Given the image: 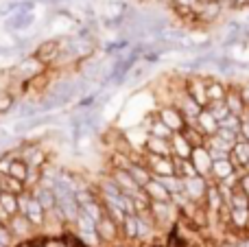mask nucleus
<instances>
[{
	"label": "nucleus",
	"instance_id": "obj_1",
	"mask_svg": "<svg viewBox=\"0 0 249 247\" xmlns=\"http://www.w3.org/2000/svg\"><path fill=\"white\" fill-rule=\"evenodd\" d=\"M20 214H24V217L29 219V221L37 228V230H44V226H46L48 212L42 208V206H39V201L35 199L29 191H26L24 195H20Z\"/></svg>",
	"mask_w": 249,
	"mask_h": 247
},
{
	"label": "nucleus",
	"instance_id": "obj_2",
	"mask_svg": "<svg viewBox=\"0 0 249 247\" xmlns=\"http://www.w3.org/2000/svg\"><path fill=\"white\" fill-rule=\"evenodd\" d=\"M59 53H61V37H55V39L39 42L37 48L33 51V57L39 64L46 66V68H55L57 59H59Z\"/></svg>",
	"mask_w": 249,
	"mask_h": 247
},
{
	"label": "nucleus",
	"instance_id": "obj_3",
	"mask_svg": "<svg viewBox=\"0 0 249 247\" xmlns=\"http://www.w3.org/2000/svg\"><path fill=\"white\" fill-rule=\"evenodd\" d=\"M186 94L190 96L193 101H197L201 107H208V77L206 74H188L186 77Z\"/></svg>",
	"mask_w": 249,
	"mask_h": 247
},
{
	"label": "nucleus",
	"instance_id": "obj_4",
	"mask_svg": "<svg viewBox=\"0 0 249 247\" xmlns=\"http://www.w3.org/2000/svg\"><path fill=\"white\" fill-rule=\"evenodd\" d=\"M142 160H144L146 169L151 171V175H153V177H171V175H177L173 158L153 156V153H142Z\"/></svg>",
	"mask_w": 249,
	"mask_h": 247
},
{
	"label": "nucleus",
	"instance_id": "obj_5",
	"mask_svg": "<svg viewBox=\"0 0 249 247\" xmlns=\"http://www.w3.org/2000/svg\"><path fill=\"white\" fill-rule=\"evenodd\" d=\"M155 114H158V118L168 127V129L173 131V134H179V131L186 127V118H184V114H181L173 103H164V105H160V107L155 109Z\"/></svg>",
	"mask_w": 249,
	"mask_h": 247
},
{
	"label": "nucleus",
	"instance_id": "obj_6",
	"mask_svg": "<svg viewBox=\"0 0 249 247\" xmlns=\"http://www.w3.org/2000/svg\"><path fill=\"white\" fill-rule=\"evenodd\" d=\"M44 70H48L44 64H39L37 59H35L33 55H29V57H22L20 61H18L16 66H13V70H11V79H18V81H29V79H33L35 74H39V72H44Z\"/></svg>",
	"mask_w": 249,
	"mask_h": 247
},
{
	"label": "nucleus",
	"instance_id": "obj_7",
	"mask_svg": "<svg viewBox=\"0 0 249 247\" xmlns=\"http://www.w3.org/2000/svg\"><path fill=\"white\" fill-rule=\"evenodd\" d=\"M7 228H9V232H11V236L16 239V243H18V241L33 239V236L39 232L37 228H35L33 223L24 217V214H16V217H11L7 221Z\"/></svg>",
	"mask_w": 249,
	"mask_h": 247
},
{
	"label": "nucleus",
	"instance_id": "obj_8",
	"mask_svg": "<svg viewBox=\"0 0 249 247\" xmlns=\"http://www.w3.org/2000/svg\"><path fill=\"white\" fill-rule=\"evenodd\" d=\"M96 234H99L101 245H116L123 239L121 226L112 217H105L101 223H96Z\"/></svg>",
	"mask_w": 249,
	"mask_h": 247
},
{
	"label": "nucleus",
	"instance_id": "obj_9",
	"mask_svg": "<svg viewBox=\"0 0 249 247\" xmlns=\"http://www.w3.org/2000/svg\"><path fill=\"white\" fill-rule=\"evenodd\" d=\"M208 186H210V179L206 177H190V179H184V195L188 197L193 204H203L206 199V193H208Z\"/></svg>",
	"mask_w": 249,
	"mask_h": 247
},
{
	"label": "nucleus",
	"instance_id": "obj_10",
	"mask_svg": "<svg viewBox=\"0 0 249 247\" xmlns=\"http://www.w3.org/2000/svg\"><path fill=\"white\" fill-rule=\"evenodd\" d=\"M109 177L118 184V188H121L127 197H136L142 193V188L138 186V182L131 177V173H129L127 169H112L109 171Z\"/></svg>",
	"mask_w": 249,
	"mask_h": 247
},
{
	"label": "nucleus",
	"instance_id": "obj_11",
	"mask_svg": "<svg viewBox=\"0 0 249 247\" xmlns=\"http://www.w3.org/2000/svg\"><path fill=\"white\" fill-rule=\"evenodd\" d=\"M190 162H193V166H195V171H197L199 177H206V179L212 177V164H214V162H212V156L206 147L193 149Z\"/></svg>",
	"mask_w": 249,
	"mask_h": 247
},
{
	"label": "nucleus",
	"instance_id": "obj_12",
	"mask_svg": "<svg viewBox=\"0 0 249 247\" xmlns=\"http://www.w3.org/2000/svg\"><path fill=\"white\" fill-rule=\"evenodd\" d=\"M223 4L216 2V0H210V2H199L197 9H195V18H197V22H201V24H212V22H216L221 16H223Z\"/></svg>",
	"mask_w": 249,
	"mask_h": 247
},
{
	"label": "nucleus",
	"instance_id": "obj_13",
	"mask_svg": "<svg viewBox=\"0 0 249 247\" xmlns=\"http://www.w3.org/2000/svg\"><path fill=\"white\" fill-rule=\"evenodd\" d=\"M51 86H53V79H51V74H48V70H44V72L35 74L33 79L22 83L20 94H46V92L51 90Z\"/></svg>",
	"mask_w": 249,
	"mask_h": 247
},
{
	"label": "nucleus",
	"instance_id": "obj_14",
	"mask_svg": "<svg viewBox=\"0 0 249 247\" xmlns=\"http://www.w3.org/2000/svg\"><path fill=\"white\" fill-rule=\"evenodd\" d=\"M188 125H195L206 138H212V136H216V131H219V121H216L206 107L199 112V116L195 118V123H188Z\"/></svg>",
	"mask_w": 249,
	"mask_h": 247
},
{
	"label": "nucleus",
	"instance_id": "obj_15",
	"mask_svg": "<svg viewBox=\"0 0 249 247\" xmlns=\"http://www.w3.org/2000/svg\"><path fill=\"white\" fill-rule=\"evenodd\" d=\"M129 173H131V177L136 179L138 182V186L140 188H144L146 184L151 182V179H153V175H151V171L146 169V164H144V160H142V156L138 158L136 153H133L131 156V164H129Z\"/></svg>",
	"mask_w": 249,
	"mask_h": 247
},
{
	"label": "nucleus",
	"instance_id": "obj_16",
	"mask_svg": "<svg viewBox=\"0 0 249 247\" xmlns=\"http://www.w3.org/2000/svg\"><path fill=\"white\" fill-rule=\"evenodd\" d=\"M20 214V197L13 195V193H0V217L7 223L11 217Z\"/></svg>",
	"mask_w": 249,
	"mask_h": 247
},
{
	"label": "nucleus",
	"instance_id": "obj_17",
	"mask_svg": "<svg viewBox=\"0 0 249 247\" xmlns=\"http://www.w3.org/2000/svg\"><path fill=\"white\" fill-rule=\"evenodd\" d=\"M225 105H228L230 114H236V116H241V118L247 114V105H245V101H243L241 92H238V83H232V86H228Z\"/></svg>",
	"mask_w": 249,
	"mask_h": 247
},
{
	"label": "nucleus",
	"instance_id": "obj_18",
	"mask_svg": "<svg viewBox=\"0 0 249 247\" xmlns=\"http://www.w3.org/2000/svg\"><path fill=\"white\" fill-rule=\"evenodd\" d=\"M203 206H206V210H208V214H210V217H214V214L219 217L221 210L225 208V201H223V197H221V193H219V188H216L214 182H210V186H208Z\"/></svg>",
	"mask_w": 249,
	"mask_h": 247
},
{
	"label": "nucleus",
	"instance_id": "obj_19",
	"mask_svg": "<svg viewBox=\"0 0 249 247\" xmlns=\"http://www.w3.org/2000/svg\"><path fill=\"white\" fill-rule=\"evenodd\" d=\"M35 22L33 13H13L4 20V31L7 33H20V31H26L31 24Z\"/></svg>",
	"mask_w": 249,
	"mask_h": 247
},
{
	"label": "nucleus",
	"instance_id": "obj_20",
	"mask_svg": "<svg viewBox=\"0 0 249 247\" xmlns=\"http://www.w3.org/2000/svg\"><path fill=\"white\" fill-rule=\"evenodd\" d=\"M144 153H153V156H162V158H173L171 140L155 138V136H146L144 138Z\"/></svg>",
	"mask_w": 249,
	"mask_h": 247
},
{
	"label": "nucleus",
	"instance_id": "obj_21",
	"mask_svg": "<svg viewBox=\"0 0 249 247\" xmlns=\"http://www.w3.org/2000/svg\"><path fill=\"white\" fill-rule=\"evenodd\" d=\"M31 195L35 197V199L39 201V206H42L46 212H53L57 206V195L55 191H53L51 186H44V184H39V186H35L33 191H31Z\"/></svg>",
	"mask_w": 249,
	"mask_h": 247
},
{
	"label": "nucleus",
	"instance_id": "obj_22",
	"mask_svg": "<svg viewBox=\"0 0 249 247\" xmlns=\"http://www.w3.org/2000/svg\"><path fill=\"white\" fill-rule=\"evenodd\" d=\"M171 149L173 158H179V160H190V156H193V144L184 138V134H173Z\"/></svg>",
	"mask_w": 249,
	"mask_h": 247
},
{
	"label": "nucleus",
	"instance_id": "obj_23",
	"mask_svg": "<svg viewBox=\"0 0 249 247\" xmlns=\"http://www.w3.org/2000/svg\"><path fill=\"white\" fill-rule=\"evenodd\" d=\"M142 191H144V195L149 197L151 201H171V193H168L166 188H164V184L160 182L158 177L151 179V182L146 184V186L142 188Z\"/></svg>",
	"mask_w": 249,
	"mask_h": 247
},
{
	"label": "nucleus",
	"instance_id": "obj_24",
	"mask_svg": "<svg viewBox=\"0 0 249 247\" xmlns=\"http://www.w3.org/2000/svg\"><path fill=\"white\" fill-rule=\"evenodd\" d=\"M238 171L234 169V164L230 162V158L228 160H221V162H214L212 164V177H210V182H225L228 177H232V175H236ZM241 175V173H238Z\"/></svg>",
	"mask_w": 249,
	"mask_h": 247
},
{
	"label": "nucleus",
	"instance_id": "obj_25",
	"mask_svg": "<svg viewBox=\"0 0 249 247\" xmlns=\"http://www.w3.org/2000/svg\"><path fill=\"white\" fill-rule=\"evenodd\" d=\"M39 103L35 101H18L16 105V118L18 121H29V118H35L39 116Z\"/></svg>",
	"mask_w": 249,
	"mask_h": 247
},
{
	"label": "nucleus",
	"instance_id": "obj_26",
	"mask_svg": "<svg viewBox=\"0 0 249 247\" xmlns=\"http://www.w3.org/2000/svg\"><path fill=\"white\" fill-rule=\"evenodd\" d=\"M123 241L127 243H138V214H127L121 226Z\"/></svg>",
	"mask_w": 249,
	"mask_h": 247
},
{
	"label": "nucleus",
	"instance_id": "obj_27",
	"mask_svg": "<svg viewBox=\"0 0 249 247\" xmlns=\"http://www.w3.org/2000/svg\"><path fill=\"white\" fill-rule=\"evenodd\" d=\"M228 223L234 228V230H241V232L249 230V210L230 208V212H228Z\"/></svg>",
	"mask_w": 249,
	"mask_h": 247
},
{
	"label": "nucleus",
	"instance_id": "obj_28",
	"mask_svg": "<svg viewBox=\"0 0 249 247\" xmlns=\"http://www.w3.org/2000/svg\"><path fill=\"white\" fill-rule=\"evenodd\" d=\"M51 123H55V116H35V118H29V121H20L13 127V131H16V134H24V131L37 129V127L51 125Z\"/></svg>",
	"mask_w": 249,
	"mask_h": 247
},
{
	"label": "nucleus",
	"instance_id": "obj_29",
	"mask_svg": "<svg viewBox=\"0 0 249 247\" xmlns=\"http://www.w3.org/2000/svg\"><path fill=\"white\" fill-rule=\"evenodd\" d=\"M228 96V86L219 79H210L208 77V101L214 103V101H225Z\"/></svg>",
	"mask_w": 249,
	"mask_h": 247
},
{
	"label": "nucleus",
	"instance_id": "obj_30",
	"mask_svg": "<svg viewBox=\"0 0 249 247\" xmlns=\"http://www.w3.org/2000/svg\"><path fill=\"white\" fill-rule=\"evenodd\" d=\"M81 210H83V212H86L94 223H101L105 217H107V212H105V206H103V201H101V197H99V199H94V201H90V204L81 206Z\"/></svg>",
	"mask_w": 249,
	"mask_h": 247
},
{
	"label": "nucleus",
	"instance_id": "obj_31",
	"mask_svg": "<svg viewBox=\"0 0 249 247\" xmlns=\"http://www.w3.org/2000/svg\"><path fill=\"white\" fill-rule=\"evenodd\" d=\"M179 134H184V138L188 140L190 144H193V149H197V147H206V140H208V138H206V136H203L195 125H188V123H186V127L179 131Z\"/></svg>",
	"mask_w": 249,
	"mask_h": 247
},
{
	"label": "nucleus",
	"instance_id": "obj_32",
	"mask_svg": "<svg viewBox=\"0 0 249 247\" xmlns=\"http://www.w3.org/2000/svg\"><path fill=\"white\" fill-rule=\"evenodd\" d=\"M39 103V112H53V109H57V107H64V103H61V99L55 94V92H51L48 90L46 94H42V99L37 101Z\"/></svg>",
	"mask_w": 249,
	"mask_h": 247
},
{
	"label": "nucleus",
	"instance_id": "obj_33",
	"mask_svg": "<svg viewBox=\"0 0 249 247\" xmlns=\"http://www.w3.org/2000/svg\"><path fill=\"white\" fill-rule=\"evenodd\" d=\"M16 105H18V96H16V92H11L9 88L0 90V116L9 114L13 107H16Z\"/></svg>",
	"mask_w": 249,
	"mask_h": 247
},
{
	"label": "nucleus",
	"instance_id": "obj_34",
	"mask_svg": "<svg viewBox=\"0 0 249 247\" xmlns=\"http://www.w3.org/2000/svg\"><path fill=\"white\" fill-rule=\"evenodd\" d=\"M0 184H2V191L4 193H13V195H18V197L26 193L24 182H20V179H13V177H9V175H2V177H0Z\"/></svg>",
	"mask_w": 249,
	"mask_h": 247
},
{
	"label": "nucleus",
	"instance_id": "obj_35",
	"mask_svg": "<svg viewBox=\"0 0 249 247\" xmlns=\"http://www.w3.org/2000/svg\"><path fill=\"white\" fill-rule=\"evenodd\" d=\"M206 149H208V151H219V153H228V156H230V153H232V149H234V144L221 140L219 136H212V138L206 140Z\"/></svg>",
	"mask_w": 249,
	"mask_h": 247
},
{
	"label": "nucleus",
	"instance_id": "obj_36",
	"mask_svg": "<svg viewBox=\"0 0 249 247\" xmlns=\"http://www.w3.org/2000/svg\"><path fill=\"white\" fill-rule=\"evenodd\" d=\"M26 173H29V166L24 164L22 160H18V158H13L11 160V166H9V177L13 179H20V182H24L26 179Z\"/></svg>",
	"mask_w": 249,
	"mask_h": 247
},
{
	"label": "nucleus",
	"instance_id": "obj_37",
	"mask_svg": "<svg viewBox=\"0 0 249 247\" xmlns=\"http://www.w3.org/2000/svg\"><path fill=\"white\" fill-rule=\"evenodd\" d=\"M206 109H208V112H210L219 123L225 121V118L230 116V109H228V105H225V101H214V103H208Z\"/></svg>",
	"mask_w": 249,
	"mask_h": 247
},
{
	"label": "nucleus",
	"instance_id": "obj_38",
	"mask_svg": "<svg viewBox=\"0 0 249 247\" xmlns=\"http://www.w3.org/2000/svg\"><path fill=\"white\" fill-rule=\"evenodd\" d=\"M48 164V151L42 147L35 149V153L31 156V160L26 162V166H33V169H44Z\"/></svg>",
	"mask_w": 249,
	"mask_h": 247
},
{
	"label": "nucleus",
	"instance_id": "obj_39",
	"mask_svg": "<svg viewBox=\"0 0 249 247\" xmlns=\"http://www.w3.org/2000/svg\"><path fill=\"white\" fill-rule=\"evenodd\" d=\"M241 125H243V118L236 116V114H230L225 121L219 123L221 129H230V131H234V134H238V136H241Z\"/></svg>",
	"mask_w": 249,
	"mask_h": 247
},
{
	"label": "nucleus",
	"instance_id": "obj_40",
	"mask_svg": "<svg viewBox=\"0 0 249 247\" xmlns=\"http://www.w3.org/2000/svg\"><path fill=\"white\" fill-rule=\"evenodd\" d=\"M230 208L249 210V197L241 191V188H236V191H234V197H232V201H230Z\"/></svg>",
	"mask_w": 249,
	"mask_h": 247
},
{
	"label": "nucleus",
	"instance_id": "obj_41",
	"mask_svg": "<svg viewBox=\"0 0 249 247\" xmlns=\"http://www.w3.org/2000/svg\"><path fill=\"white\" fill-rule=\"evenodd\" d=\"M16 243V239L11 236V232H9L7 226H0V247H13Z\"/></svg>",
	"mask_w": 249,
	"mask_h": 247
},
{
	"label": "nucleus",
	"instance_id": "obj_42",
	"mask_svg": "<svg viewBox=\"0 0 249 247\" xmlns=\"http://www.w3.org/2000/svg\"><path fill=\"white\" fill-rule=\"evenodd\" d=\"M13 13H18V0H9V2H4L0 7V18H4V20L9 16H13Z\"/></svg>",
	"mask_w": 249,
	"mask_h": 247
},
{
	"label": "nucleus",
	"instance_id": "obj_43",
	"mask_svg": "<svg viewBox=\"0 0 249 247\" xmlns=\"http://www.w3.org/2000/svg\"><path fill=\"white\" fill-rule=\"evenodd\" d=\"M94 103H96V94H88V96H83V99L77 103V109H79V112L94 109Z\"/></svg>",
	"mask_w": 249,
	"mask_h": 247
},
{
	"label": "nucleus",
	"instance_id": "obj_44",
	"mask_svg": "<svg viewBox=\"0 0 249 247\" xmlns=\"http://www.w3.org/2000/svg\"><path fill=\"white\" fill-rule=\"evenodd\" d=\"M199 0H171V7H179V9H197Z\"/></svg>",
	"mask_w": 249,
	"mask_h": 247
},
{
	"label": "nucleus",
	"instance_id": "obj_45",
	"mask_svg": "<svg viewBox=\"0 0 249 247\" xmlns=\"http://www.w3.org/2000/svg\"><path fill=\"white\" fill-rule=\"evenodd\" d=\"M238 188L249 197V173H241V177H238Z\"/></svg>",
	"mask_w": 249,
	"mask_h": 247
},
{
	"label": "nucleus",
	"instance_id": "obj_46",
	"mask_svg": "<svg viewBox=\"0 0 249 247\" xmlns=\"http://www.w3.org/2000/svg\"><path fill=\"white\" fill-rule=\"evenodd\" d=\"M238 92H241L243 101H245V105L249 107V81H245V83H238Z\"/></svg>",
	"mask_w": 249,
	"mask_h": 247
},
{
	"label": "nucleus",
	"instance_id": "obj_47",
	"mask_svg": "<svg viewBox=\"0 0 249 247\" xmlns=\"http://www.w3.org/2000/svg\"><path fill=\"white\" fill-rule=\"evenodd\" d=\"M241 140L249 142V121H247V118H243V125H241Z\"/></svg>",
	"mask_w": 249,
	"mask_h": 247
},
{
	"label": "nucleus",
	"instance_id": "obj_48",
	"mask_svg": "<svg viewBox=\"0 0 249 247\" xmlns=\"http://www.w3.org/2000/svg\"><path fill=\"white\" fill-rule=\"evenodd\" d=\"M29 39L31 37H16V48H26V46H29Z\"/></svg>",
	"mask_w": 249,
	"mask_h": 247
},
{
	"label": "nucleus",
	"instance_id": "obj_49",
	"mask_svg": "<svg viewBox=\"0 0 249 247\" xmlns=\"http://www.w3.org/2000/svg\"><path fill=\"white\" fill-rule=\"evenodd\" d=\"M236 247H249V236H243V239H236Z\"/></svg>",
	"mask_w": 249,
	"mask_h": 247
},
{
	"label": "nucleus",
	"instance_id": "obj_50",
	"mask_svg": "<svg viewBox=\"0 0 249 247\" xmlns=\"http://www.w3.org/2000/svg\"><path fill=\"white\" fill-rule=\"evenodd\" d=\"M236 2V9H241V7H249V0H234Z\"/></svg>",
	"mask_w": 249,
	"mask_h": 247
},
{
	"label": "nucleus",
	"instance_id": "obj_51",
	"mask_svg": "<svg viewBox=\"0 0 249 247\" xmlns=\"http://www.w3.org/2000/svg\"><path fill=\"white\" fill-rule=\"evenodd\" d=\"M0 226H7V223H4V221H2V217H0Z\"/></svg>",
	"mask_w": 249,
	"mask_h": 247
},
{
	"label": "nucleus",
	"instance_id": "obj_52",
	"mask_svg": "<svg viewBox=\"0 0 249 247\" xmlns=\"http://www.w3.org/2000/svg\"><path fill=\"white\" fill-rule=\"evenodd\" d=\"M0 177H2V175H0ZM0 193H2V184H0Z\"/></svg>",
	"mask_w": 249,
	"mask_h": 247
},
{
	"label": "nucleus",
	"instance_id": "obj_53",
	"mask_svg": "<svg viewBox=\"0 0 249 247\" xmlns=\"http://www.w3.org/2000/svg\"><path fill=\"white\" fill-rule=\"evenodd\" d=\"M0 53H4V51H0Z\"/></svg>",
	"mask_w": 249,
	"mask_h": 247
}]
</instances>
